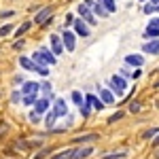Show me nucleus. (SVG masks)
<instances>
[{
    "label": "nucleus",
    "mask_w": 159,
    "mask_h": 159,
    "mask_svg": "<svg viewBox=\"0 0 159 159\" xmlns=\"http://www.w3.org/2000/svg\"><path fill=\"white\" fill-rule=\"evenodd\" d=\"M32 60L36 61V64H55V55L53 53H49L47 49H40V51H34L32 53Z\"/></svg>",
    "instance_id": "obj_1"
},
{
    "label": "nucleus",
    "mask_w": 159,
    "mask_h": 159,
    "mask_svg": "<svg viewBox=\"0 0 159 159\" xmlns=\"http://www.w3.org/2000/svg\"><path fill=\"white\" fill-rule=\"evenodd\" d=\"M19 64L24 66L25 70H32V72H38V74H43V76H45V74L49 72L47 68H43V66H38V64H34V60H28V57H21V60H19Z\"/></svg>",
    "instance_id": "obj_2"
},
{
    "label": "nucleus",
    "mask_w": 159,
    "mask_h": 159,
    "mask_svg": "<svg viewBox=\"0 0 159 159\" xmlns=\"http://www.w3.org/2000/svg\"><path fill=\"white\" fill-rule=\"evenodd\" d=\"M144 36L147 38H157L159 36V19H151V24L144 30Z\"/></svg>",
    "instance_id": "obj_3"
},
{
    "label": "nucleus",
    "mask_w": 159,
    "mask_h": 159,
    "mask_svg": "<svg viewBox=\"0 0 159 159\" xmlns=\"http://www.w3.org/2000/svg\"><path fill=\"white\" fill-rule=\"evenodd\" d=\"M51 13H53V7H45V9H40V13L34 17V21H36L38 25H43L47 19H51Z\"/></svg>",
    "instance_id": "obj_4"
},
{
    "label": "nucleus",
    "mask_w": 159,
    "mask_h": 159,
    "mask_svg": "<svg viewBox=\"0 0 159 159\" xmlns=\"http://www.w3.org/2000/svg\"><path fill=\"white\" fill-rule=\"evenodd\" d=\"M87 7H93V11L98 13L100 17H108V15H110V13L106 11V7L102 4V0H100V2H93V0H87Z\"/></svg>",
    "instance_id": "obj_5"
},
{
    "label": "nucleus",
    "mask_w": 159,
    "mask_h": 159,
    "mask_svg": "<svg viewBox=\"0 0 159 159\" xmlns=\"http://www.w3.org/2000/svg\"><path fill=\"white\" fill-rule=\"evenodd\" d=\"M79 13H81V17H83V19H85L87 24H96V17H93V15H91V11H89V7H87V4H79Z\"/></svg>",
    "instance_id": "obj_6"
},
{
    "label": "nucleus",
    "mask_w": 159,
    "mask_h": 159,
    "mask_svg": "<svg viewBox=\"0 0 159 159\" xmlns=\"http://www.w3.org/2000/svg\"><path fill=\"white\" fill-rule=\"evenodd\" d=\"M110 87H112V89H115V91H117V93H119V96H121L123 91H125V81H123L121 76H112V79H110Z\"/></svg>",
    "instance_id": "obj_7"
},
{
    "label": "nucleus",
    "mask_w": 159,
    "mask_h": 159,
    "mask_svg": "<svg viewBox=\"0 0 159 159\" xmlns=\"http://www.w3.org/2000/svg\"><path fill=\"white\" fill-rule=\"evenodd\" d=\"M53 112H55L57 117H66V115H68V106H66V102H64V100H55Z\"/></svg>",
    "instance_id": "obj_8"
},
{
    "label": "nucleus",
    "mask_w": 159,
    "mask_h": 159,
    "mask_svg": "<svg viewBox=\"0 0 159 159\" xmlns=\"http://www.w3.org/2000/svg\"><path fill=\"white\" fill-rule=\"evenodd\" d=\"M142 51L151 53V55H159V40H151L147 45H142Z\"/></svg>",
    "instance_id": "obj_9"
},
{
    "label": "nucleus",
    "mask_w": 159,
    "mask_h": 159,
    "mask_svg": "<svg viewBox=\"0 0 159 159\" xmlns=\"http://www.w3.org/2000/svg\"><path fill=\"white\" fill-rule=\"evenodd\" d=\"M93 153V148H89V147H83V148H74V153H72V159H85L89 157Z\"/></svg>",
    "instance_id": "obj_10"
},
{
    "label": "nucleus",
    "mask_w": 159,
    "mask_h": 159,
    "mask_svg": "<svg viewBox=\"0 0 159 159\" xmlns=\"http://www.w3.org/2000/svg\"><path fill=\"white\" fill-rule=\"evenodd\" d=\"M61 40H64V47H66L68 51H74V34H72V32H68V30H66Z\"/></svg>",
    "instance_id": "obj_11"
},
{
    "label": "nucleus",
    "mask_w": 159,
    "mask_h": 159,
    "mask_svg": "<svg viewBox=\"0 0 159 159\" xmlns=\"http://www.w3.org/2000/svg\"><path fill=\"white\" fill-rule=\"evenodd\" d=\"M51 47H53V53H55V55H60L61 51H64V45H61L60 36H55V34H51Z\"/></svg>",
    "instance_id": "obj_12"
},
{
    "label": "nucleus",
    "mask_w": 159,
    "mask_h": 159,
    "mask_svg": "<svg viewBox=\"0 0 159 159\" xmlns=\"http://www.w3.org/2000/svg\"><path fill=\"white\" fill-rule=\"evenodd\" d=\"M38 83H24V96H36V91H38Z\"/></svg>",
    "instance_id": "obj_13"
},
{
    "label": "nucleus",
    "mask_w": 159,
    "mask_h": 159,
    "mask_svg": "<svg viewBox=\"0 0 159 159\" xmlns=\"http://www.w3.org/2000/svg\"><path fill=\"white\" fill-rule=\"evenodd\" d=\"M74 30H76V34H81V36H89L87 24H83V19H76V21H74Z\"/></svg>",
    "instance_id": "obj_14"
},
{
    "label": "nucleus",
    "mask_w": 159,
    "mask_h": 159,
    "mask_svg": "<svg viewBox=\"0 0 159 159\" xmlns=\"http://www.w3.org/2000/svg\"><path fill=\"white\" fill-rule=\"evenodd\" d=\"M34 108H36V112H38V115H43L45 110L49 108V98H40V100H36Z\"/></svg>",
    "instance_id": "obj_15"
},
{
    "label": "nucleus",
    "mask_w": 159,
    "mask_h": 159,
    "mask_svg": "<svg viewBox=\"0 0 159 159\" xmlns=\"http://www.w3.org/2000/svg\"><path fill=\"white\" fill-rule=\"evenodd\" d=\"M93 140H98V134H85V136H76L72 142H93Z\"/></svg>",
    "instance_id": "obj_16"
},
{
    "label": "nucleus",
    "mask_w": 159,
    "mask_h": 159,
    "mask_svg": "<svg viewBox=\"0 0 159 159\" xmlns=\"http://www.w3.org/2000/svg\"><path fill=\"white\" fill-rule=\"evenodd\" d=\"M125 64L138 68V66H142V57H140V55H127V57H125Z\"/></svg>",
    "instance_id": "obj_17"
},
{
    "label": "nucleus",
    "mask_w": 159,
    "mask_h": 159,
    "mask_svg": "<svg viewBox=\"0 0 159 159\" xmlns=\"http://www.w3.org/2000/svg\"><path fill=\"white\" fill-rule=\"evenodd\" d=\"M100 98H102L104 104H112V102H115V98H112V93H110L108 89H102V91H100Z\"/></svg>",
    "instance_id": "obj_18"
},
{
    "label": "nucleus",
    "mask_w": 159,
    "mask_h": 159,
    "mask_svg": "<svg viewBox=\"0 0 159 159\" xmlns=\"http://www.w3.org/2000/svg\"><path fill=\"white\" fill-rule=\"evenodd\" d=\"M85 98H87V102H89L91 106H96L98 110H102V108H104V102H102V100H98L96 96H85Z\"/></svg>",
    "instance_id": "obj_19"
},
{
    "label": "nucleus",
    "mask_w": 159,
    "mask_h": 159,
    "mask_svg": "<svg viewBox=\"0 0 159 159\" xmlns=\"http://www.w3.org/2000/svg\"><path fill=\"white\" fill-rule=\"evenodd\" d=\"M55 119H57V115L51 110L49 115H47V119H45V123H47V129H55Z\"/></svg>",
    "instance_id": "obj_20"
},
{
    "label": "nucleus",
    "mask_w": 159,
    "mask_h": 159,
    "mask_svg": "<svg viewBox=\"0 0 159 159\" xmlns=\"http://www.w3.org/2000/svg\"><path fill=\"white\" fill-rule=\"evenodd\" d=\"M72 153H74V148H66V151H61L57 155H53L51 159H72Z\"/></svg>",
    "instance_id": "obj_21"
},
{
    "label": "nucleus",
    "mask_w": 159,
    "mask_h": 159,
    "mask_svg": "<svg viewBox=\"0 0 159 159\" xmlns=\"http://www.w3.org/2000/svg\"><path fill=\"white\" fill-rule=\"evenodd\" d=\"M28 30H30V21H25V24L19 25V30H15V36H24Z\"/></svg>",
    "instance_id": "obj_22"
},
{
    "label": "nucleus",
    "mask_w": 159,
    "mask_h": 159,
    "mask_svg": "<svg viewBox=\"0 0 159 159\" xmlns=\"http://www.w3.org/2000/svg\"><path fill=\"white\" fill-rule=\"evenodd\" d=\"M125 157H127V153L121 151V153H110V155H104L102 159H125Z\"/></svg>",
    "instance_id": "obj_23"
},
{
    "label": "nucleus",
    "mask_w": 159,
    "mask_h": 159,
    "mask_svg": "<svg viewBox=\"0 0 159 159\" xmlns=\"http://www.w3.org/2000/svg\"><path fill=\"white\" fill-rule=\"evenodd\" d=\"M72 100H74V104H79V106H83V100H87V98H83L79 91H72Z\"/></svg>",
    "instance_id": "obj_24"
},
{
    "label": "nucleus",
    "mask_w": 159,
    "mask_h": 159,
    "mask_svg": "<svg viewBox=\"0 0 159 159\" xmlns=\"http://www.w3.org/2000/svg\"><path fill=\"white\" fill-rule=\"evenodd\" d=\"M157 132H159V127H151V129L144 132V138H157Z\"/></svg>",
    "instance_id": "obj_25"
},
{
    "label": "nucleus",
    "mask_w": 159,
    "mask_h": 159,
    "mask_svg": "<svg viewBox=\"0 0 159 159\" xmlns=\"http://www.w3.org/2000/svg\"><path fill=\"white\" fill-rule=\"evenodd\" d=\"M102 4L106 7V11H108V13L115 11V0H102Z\"/></svg>",
    "instance_id": "obj_26"
},
{
    "label": "nucleus",
    "mask_w": 159,
    "mask_h": 159,
    "mask_svg": "<svg viewBox=\"0 0 159 159\" xmlns=\"http://www.w3.org/2000/svg\"><path fill=\"white\" fill-rule=\"evenodd\" d=\"M89 108H91V104L85 100V104L81 106V115H83V117H87V115H89Z\"/></svg>",
    "instance_id": "obj_27"
},
{
    "label": "nucleus",
    "mask_w": 159,
    "mask_h": 159,
    "mask_svg": "<svg viewBox=\"0 0 159 159\" xmlns=\"http://www.w3.org/2000/svg\"><path fill=\"white\" fill-rule=\"evenodd\" d=\"M24 104H28V106H30V104H36V96H25Z\"/></svg>",
    "instance_id": "obj_28"
},
{
    "label": "nucleus",
    "mask_w": 159,
    "mask_h": 159,
    "mask_svg": "<svg viewBox=\"0 0 159 159\" xmlns=\"http://www.w3.org/2000/svg\"><path fill=\"white\" fill-rule=\"evenodd\" d=\"M11 30H13V25H2V28H0V36H7Z\"/></svg>",
    "instance_id": "obj_29"
},
{
    "label": "nucleus",
    "mask_w": 159,
    "mask_h": 159,
    "mask_svg": "<svg viewBox=\"0 0 159 159\" xmlns=\"http://www.w3.org/2000/svg\"><path fill=\"white\" fill-rule=\"evenodd\" d=\"M121 117H123V110H117V112H115V117H110V119H108V123H115L117 119H121Z\"/></svg>",
    "instance_id": "obj_30"
},
{
    "label": "nucleus",
    "mask_w": 159,
    "mask_h": 159,
    "mask_svg": "<svg viewBox=\"0 0 159 159\" xmlns=\"http://www.w3.org/2000/svg\"><path fill=\"white\" fill-rule=\"evenodd\" d=\"M11 100H13V102H19V100H21V93H19V91H13V93H11Z\"/></svg>",
    "instance_id": "obj_31"
},
{
    "label": "nucleus",
    "mask_w": 159,
    "mask_h": 159,
    "mask_svg": "<svg viewBox=\"0 0 159 159\" xmlns=\"http://www.w3.org/2000/svg\"><path fill=\"white\" fill-rule=\"evenodd\" d=\"M129 110H132V112H138V110H140V104H138V102H132V104H129Z\"/></svg>",
    "instance_id": "obj_32"
},
{
    "label": "nucleus",
    "mask_w": 159,
    "mask_h": 159,
    "mask_svg": "<svg viewBox=\"0 0 159 159\" xmlns=\"http://www.w3.org/2000/svg\"><path fill=\"white\" fill-rule=\"evenodd\" d=\"M13 15H15L13 11H2V13H0V17H2V19H7V17H13Z\"/></svg>",
    "instance_id": "obj_33"
},
{
    "label": "nucleus",
    "mask_w": 159,
    "mask_h": 159,
    "mask_svg": "<svg viewBox=\"0 0 159 159\" xmlns=\"http://www.w3.org/2000/svg\"><path fill=\"white\" fill-rule=\"evenodd\" d=\"M47 153H49V148H45V151H40V153H38V155H36V157H34V159H43V157H45V155H47Z\"/></svg>",
    "instance_id": "obj_34"
},
{
    "label": "nucleus",
    "mask_w": 159,
    "mask_h": 159,
    "mask_svg": "<svg viewBox=\"0 0 159 159\" xmlns=\"http://www.w3.org/2000/svg\"><path fill=\"white\" fill-rule=\"evenodd\" d=\"M30 121H32V123H38V112H32V115H30Z\"/></svg>",
    "instance_id": "obj_35"
},
{
    "label": "nucleus",
    "mask_w": 159,
    "mask_h": 159,
    "mask_svg": "<svg viewBox=\"0 0 159 159\" xmlns=\"http://www.w3.org/2000/svg\"><path fill=\"white\" fill-rule=\"evenodd\" d=\"M155 9H157V7H153V4H147V7H144V13H151V11H155Z\"/></svg>",
    "instance_id": "obj_36"
},
{
    "label": "nucleus",
    "mask_w": 159,
    "mask_h": 159,
    "mask_svg": "<svg viewBox=\"0 0 159 159\" xmlns=\"http://www.w3.org/2000/svg\"><path fill=\"white\" fill-rule=\"evenodd\" d=\"M21 47H24V43H21V40H17V43H15V45H13V49H17V51L21 49Z\"/></svg>",
    "instance_id": "obj_37"
},
{
    "label": "nucleus",
    "mask_w": 159,
    "mask_h": 159,
    "mask_svg": "<svg viewBox=\"0 0 159 159\" xmlns=\"http://www.w3.org/2000/svg\"><path fill=\"white\" fill-rule=\"evenodd\" d=\"M43 89H45L47 93H51V85H49V83H43Z\"/></svg>",
    "instance_id": "obj_38"
},
{
    "label": "nucleus",
    "mask_w": 159,
    "mask_h": 159,
    "mask_svg": "<svg viewBox=\"0 0 159 159\" xmlns=\"http://www.w3.org/2000/svg\"><path fill=\"white\" fill-rule=\"evenodd\" d=\"M70 24L74 25V21H72V17H70V15H66V25H70Z\"/></svg>",
    "instance_id": "obj_39"
},
{
    "label": "nucleus",
    "mask_w": 159,
    "mask_h": 159,
    "mask_svg": "<svg viewBox=\"0 0 159 159\" xmlns=\"http://www.w3.org/2000/svg\"><path fill=\"white\" fill-rule=\"evenodd\" d=\"M153 147H155V148L159 147V136H157V138H155V140H153Z\"/></svg>",
    "instance_id": "obj_40"
},
{
    "label": "nucleus",
    "mask_w": 159,
    "mask_h": 159,
    "mask_svg": "<svg viewBox=\"0 0 159 159\" xmlns=\"http://www.w3.org/2000/svg\"><path fill=\"white\" fill-rule=\"evenodd\" d=\"M155 157H157V159H159V148H157V151H155Z\"/></svg>",
    "instance_id": "obj_41"
},
{
    "label": "nucleus",
    "mask_w": 159,
    "mask_h": 159,
    "mask_svg": "<svg viewBox=\"0 0 159 159\" xmlns=\"http://www.w3.org/2000/svg\"><path fill=\"white\" fill-rule=\"evenodd\" d=\"M153 2H159V0H153Z\"/></svg>",
    "instance_id": "obj_42"
},
{
    "label": "nucleus",
    "mask_w": 159,
    "mask_h": 159,
    "mask_svg": "<svg viewBox=\"0 0 159 159\" xmlns=\"http://www.w3.org/2000/svg\"><path fill=\"white\" fill-rule=\"evenodd\" d=\"M157 9H159V7H157Z\"/></svg>",
    "instance_id": "obj_43"
}]
</instances>
